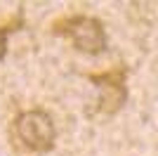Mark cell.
Segmentation results:
<instances>
[{"label": "cell", "instance_id": "cell-1", "mask_svg": "<svg viewBox=\"0 0 158 156\" xmlns=\"http://www.w3.org/2000/svg\"><path fill=\"white\" fill-rule=\"evenodd\" d=\"M54 33L66 36L76 50L87 54H99L106 50V31L97 17H87V14L66 17L64 21L54 24Z\"/></svg>", "mask_w": 158, "mask_h": 156}, {"label": "cell", "instance_id": "cell-2", "mask_svg": "<svg viewBox=\"0 0 158 156\" xmlns=\"http://www.w3.org/2000/svg\"><path fill=\"white\" fill-rule=\"evenodd\" d=\"M14 132L28 151H50L57 140V128L47 111L31 109L17 116Z\"/></svg>", "mask_w": 158, "mask_h": 156}, {"label": "cell", "instance_id": "cell-3", "mask_svg": "<svg viewBox=\"0 0 158 156\" xmlns=\"http://www.w3.org/2000/svg\"><path fill=\"white\" fill-rule=\"evenodd\" d=\"M90 80L102 88V97H99V111L102 114H116V111L125 104L127 90H125V69H111L104 73H90Z\"/></svg>", "mask_w": 158, "mask_h": 156}, {"label": "cell", "instance_id": "cell-4", "mask_svg": "<svg viewBox=\"0 0 158 156\" xmlns=\"http://www.w3.org/2000/svg\"><path fill=\"white\" fill-rule=\"evenodd\" d=\"M10 31H14L12 24L5 26V28H0V59L5 57V45H7V33H10Z\"/></svg>", "mask_w": 158, "mask_h": 156}]
</instances>
